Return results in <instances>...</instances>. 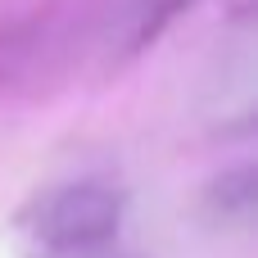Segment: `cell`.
<instances>
[{
	"instance_id": "1",
	"label": "cell",
	"mask_w": 258,
	"mask_h": 258,
	"mask_svg": "<svg viewBox=\"0 0 258 258\" xmlns=\"http://www.w3.org/2000/svg\"><path fill=\"white\" fill-rule=\"evenodd\" d=\"M127 218V195L109 177H82L68 186H54L36 200L27 218V236L50 258H77L109 249L118 240V227Z\"/></svg>"
},
{
	"instance_id": "2",
	"label": "cell",
	"mask_w": 258,
	"mask_h": 258,
	"mask_svg": "<svg viewBox=\"0 0 258 258\" xmlns=\"http://www.w3.org/2000/svg\"><path fill=\"white\" fill-rule=\"evenodd\" d=\"M204 109L218 132H249V122H254V41L245 27H240V41L227 45L213 63Z\"/></svg>"
},
{
	"instance_id": "3",
	"label": "cell",
	"mask_w": 258,
	"mask_h": 258,
	"mask_svg": "<svg viewBox=\"0 0 258 258\" xmlns=\"http://www.w3.org/2000/svg\"><path fill=\"white\" fill-rule=\"evenodd\" d=\"M200 0H113L109 23H104V50H109V59H132V54L150 50Z\"/></svg>"
},
{
	"instance_id": "4",
	"label": "cell",
	"mask_w": 258,
	"mask_h": 258,
	"mask_svg": "<svg viewBox=\"0 0 258 258\" xmlns=\"http://www.w3.org/2000/svg\"><path fill=\"white\" fill-rule=\"evenodd\" d=\"M254 168L249 163H236V168H222L209 186H204V200H200V213L209 227L218 231H249L254 222Z\"/></svg>"
},
{
	"instance_id": "5",
	"label": "cell",
	"mask_w": 258,
	"mask_h": 258,
	"mask_svg": "<svg viewBox=\"0 0 258 258\" xmlns=\"http://www.w3.org/2000/svg\"><path fill=\"white\" fill-rule=\"evenodd\" d=\"M77 258H145V254H132V249H118V245H109V249H95V254H77Z\"/></svg>"
}]
</instances>
